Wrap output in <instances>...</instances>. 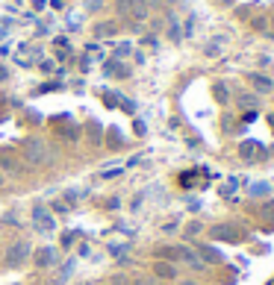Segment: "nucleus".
<instances>
[{"label": "nucleus", "mask_w": 274, "mask_h": 285, "mask_svg": "<svg viewBox=\"0 0 274 285\" xmlns=\"http://www.w3.org/2000/svg\"><path fill=\"white\" fill-rule=\"evenodd\" d=\"M0 165H3V171H12V174H21V168L15 165L12 159H6V156H3V159H0Z\"/></svg>", "instance_id": "obj_8"}, {"label": "nucleus", "mask_w": 274, "mask_h": 285, "mask_svg": "<svg viewBox=\"0 0 274 285\" xmlns=\"http://www.w3.org/2000/svg\"><path fill=\"white\" fill-rule=\"evenodd\" d=\"M24 156L30 165H53V159H56V150L45 144L41 138H33V141L24 144Z\"/></svg>", "instance_id": "obj_1"}, {"label": "nucleus", "mask_w": 274, "mask_h": 285, "mask_svg": "<svg viewBox=\"0 0 274 285\" xmlns=\"http://www.w3.org/2000/svg\"><path fill=\"white\" fill-rule=\"evenodd\" d=\"M115 33V24H97V36H112Z\"/></svg>", "instance_id": "obj_10"}, {"label": "nucleus", "mask_w": 274, "mask_h": 285, "mask_svg": "<svg viewBox=\"0 0 274 285\" xmlns=\"http://www.w3.org/2000/svg\"><path fill=\"white\" fill-rule=\"evenodd\" d=\"M180 285H195V282H180Z\"/></svg>", "instance_id": "obj_18"}, {"label": "nucleus", "mask_w": 274, "mask_h": 285, "mask_svg": "<svg viewBox=\"0 0 274 285\" xmlns=\"http://www.w3.org/2000/svg\"><path fill=\"white\" fill-rule=\"evenodd\" d=\"M3 182H6V179H3V171H0V188H3Z\"/></svg>", "instance_id": "obj_17"}, {"label": "nucleus", "mask_w": 274, "mask_h": 285, "mask_svg": "<svg viewBox=\"0 0 274 285\" xmlns=\"http://www.w3.org/2000/svg\"><path fill=\"white\" fill-rule=\"evenodd\" d=\"M56 259H59V256H56V247H41L36 253V265H38V268H50V265H56Z\"/></svg>", "instance_id": "obj_6"}, {"label": "nucleus", "mask_w": 274, "mask_h": 285, "mask_svg": "<svg viewBox=\"0 0 274 285\" xmlns=\"http://www.w3.org/2000/svg\"><path fill=\"white\" fill-rule=\"evenodd\" d=\"M109 253H112V256H118V259H121V253H127V244H112V247H109Z\"/></svg>", "instance_id": "obj_13"}, {"label": "nucleus", "mask_w": 274, "mask_h": 285, "mask_svg": "<svg viewBox=\"0 0 274 285\" xmlns=\"http://www.w3.org/2000/svg\"><path fill=\"white\" fill-rule=\"evenodd\" d=\"M115 285H130V282H124V276H115Z\"/></svg>", "instance_id": "obj_16"}, {"label": "nucleus", "mask_w": 274, "mask_h": 285, "mask_svg": "<svg viewBox=\"0 0 274 285\" xmlns=\"http://www.w3.org/2000/svg\"><path fill=\"white\" fill-rule=\"evenodd\" d=\"M30 218H33V229L41 232V235H50L56 229V215L50 212V209H45V206H33Z\"/></svg>", "instance_id": "obj_2"}, {"label": "nucleus", "mask_w": 274, "mask_h": 285, "mask_svg": "<svg viewBox=\"0 0 274 285\" xmlns=\"http://www.w3.org/2000/svg\"><path fill=\"white\" fill-rule=\"evenodd\" d=\"M154 276L156 279H177V268L171 262H154Z\"/></svg>", "instance_id": "obj_5"}, {"label": "nucleus", "mask_w": 274, "mask_h": 285, "mask_svg": "<svg viewBox=\"0 0 274 285\" xmlns=\"http://www.w3.org/2000/svg\"><path fill=\"white\" fill-rule=\"evenodd\" d=\"M50 209H56V215H68V212H71V209H68V203H65V200H56L53 206H50Z\"/></svg>", "instance_id": "obj_12"}, {"label": "nucleus", "mask_w": 274, "mask_h": 285, "mask_svg": "<svg viewBox=\"0 0 274 285\" xmlns=\"http://www.w3.org/2000/svg\"><path fill=\"white\" fill-rule=\"evenodd\" d=\"M136 285H156V279H136Z\"/></svg>", "instance_id": "obj_15"}, {"label": "nucleus", "mask_w": 274, "mask_h": 285, "mask_svg": "<svg viewBox=\"0 0 274 285\" xmlns=\"http://www.w3.org/2000/svg\"><path fill=\"white\" fill-rule=\"evenodd\" d=\"M250 194L257 197V194H268V182H257V185H250Z\"/></svg>", "instance_id": "obj_11"}, {"label": "nucleus", "mask_w": 274, "mask_h": 285, "mask_svg": "<svg viewBox=\"0 0 274 285\" xmlns=\"http://www.w3.org/2000/svg\"><path fill=\"white\" fill-rule=\"evenodd\" d=\"M254 85H260L262 91H268V88H271V83H268V80H262V77H254Z\"/></svg>", "instance_id": "obj_14"}, {"label": "nucleus", "mask_w": 274, "mask_h": 285, "mask_svg": "<svg viewBox=\"0 0 274 285\" xmlns=\"http://www.w3.org/2000/svg\"><path fill=\"white\" fill-rule=\"evenodd\" d=\"M71 271H74V259L68 262V265H65V268H62V273H59V282H56V285H62V282H65V279H68V276H71Z\"/></svg>", "instance_id": "obj_9"}, {"label": "nucleus", "mask_w": 274, "mask_h": 285, "mask_svg": "<svg viewBox=\"0 0 274 285\" xmlns=\"http://www.w3.org/2000/svg\"><path fill=\"white\" fill-rule=\"evenodd\" d=\"M201 253H203V262H218L221 259L218 250H213V247H201Z\"/></svg>", "instance_id": "obj_7"}, {"label": "nucleus", "mask_w": 274, "mask_h": 285, "mask_svg": "<svg viewBox=\"0 0 274 285\" xmlns=\"http://www.w3.org/2000/svg\"><path fill=\"white\" fill-rule=\"evenodd\" d=\"M30 256H33V247H30L27 241H15L12 247L6 250V265H9V268H21V265H27Z\"/></svg>", "instance_id": "obj_3"}, {"label": "nucleus", "mask_w": 274, "mask_h": 285, "mask_svg": "<svg viewBox=\"0 0 274 285\" xmlns=\"http://www.w3.org/2000/svg\"><path fill=\"white\" fill-rule=\"evenodd\" d=\"M118 9H121V15H133L136 21H144V15H147V3H144V0H121Z\"/></svg>", "instance_id": "obj_4"}]
</instances>
